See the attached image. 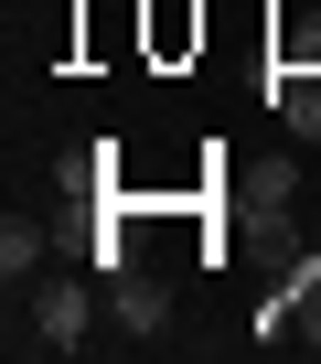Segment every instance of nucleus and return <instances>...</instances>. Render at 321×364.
I'll use <instances>...</instances> for the list:
<instances>
[{
    "instance_id": "4",
    "label": "nucleus",
    "mask_w": 321,
    "mask_h": 364,
    "mask_svg": "<svg viewBox=\"0 0 321 364\" xmlns=\"http://www.w3.org/2000/svg\"><path fill=\"white\" fill-rule=\"evenodd\" d=\"M33 268H43V225H22V215H11V225H0V279L22 289Z\"/></svg>"
},
{
    "instance_id": "1",
    "label": "nucleus",
    "mask_w": 321,
    "mask_h": 364,
    "mask_svg": "<svg viewBox=\"0 0 321 364\" xmlns=\"http://www.w3.org/2000/svg\"><path fill=\"white\" fill-rule=\"evenodd\" d=\"M11 343H33V353H86V343H97V289H86V279H43V289H33V332H11Z\"/></svg>"
},
{
    "instance_id": "2",
    "label": "nucleus",
    "mask_w": 321,
    "mask_h": 364,
    "mask_svg": "<svg viewBox=\"0 0 321 364\" xmlns=\"http://www.w3.org/2000/svg\"><path fill=\"white\" fill-rule=\"evenodd\" d=\"M107 321H118L129 343H160V321H172V289L139 279V268H107Z\"/></svg>"
},
{
    "instance_id": "3",
    "label": "nucleus",
    "mask_w": 321,
    "mask_h": 364,
    "mask_svg": "<svg viewBox=\"0 0 321 364\" xmlns=\"http://www.w3.org/2000/svg\"><path fill=\"white\" fill-rule=\"evenodd\" d=\"M268 107H278V129H289V139H321V75L278 65V75H268Z\"/></svg>"
}]
</instances>
